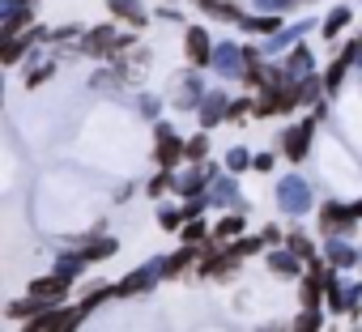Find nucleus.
Masks as SVG:
<instances>
[{
	"label": "nucleus",
	"instance_id": "nucleus-19",
	"mask_svg": "<svg viewBox=\"0 0 362 332\" xmlns=\"http://www.w3.org/2000/svg\"><path fill=\"white\" fill-rule=\"evenodd\" d=\"M281 22L277 18H243V30H252V35H273Z\"/></svg>",
	"mask_w": 362,
	"mask_h": 332
},
{
	"label": "nucleus",
	"instance_id": "nucleus-21",
	"mask_svg": "<svg viewBox=\"0 0 362 332\" xmlns=\"http://www.w3.org/2000/svg\"><path fill=\"white\" fill-rule=\"evenodd\" d=\"M26 43H35V35H30ZM26 43H22V39H5V64H18L22 52H26Z\"/></svg>",
	"mask_w": 362,
	"mask_h": 332
},
{
	"label": "nucleus",
	"instance_id": "nucleus-7",
	"mask_svg": "<svg viewBox=\"0 0 362 332\" xmlns=\"http://www.w3.org/2000/svg\"><path fill=\"white\" fill-rule=\"evenodd\" d=\"M192 260H197V247L188 243L184 251H175V256H166V260H162L158 268H162V277H179V273H188V268H192Z\"/></svg>",
	"mask_w": 362,
	"mask_h": 332
},
{
	"label": "nucleus",
	"instance_id": "nucleus-26",
	"mask_svg": "<svg viewBox=\"0 0 362 332\" xmlns=\"http://www.w3.org/2000/svg\"><path fill=\"white\" fill-rule=\"evenodd\" d=\"M247 111H252V102H247V98H239V102H230V111H226V119H230V124H239V119H243Z\"/></svg>",
	"mask_w": 362,
	"mask_h": 332
},
{
	"label": "nucleus",
	"instance_id": "nucleus-3",
	"mask_svg": "<svg viewBox=\"0 0 362 332\" xmlns=\"http://www.w3.org/2000/svg\"><path fill=\"white\" fill-rule=\"evenodd\" d=\"M311 136H315V124H311V119L294 124V128L281 136V153H286L290 162H303V158H307V145H311Z\"/></svg>",
	"mask_w": 362,
	"mask_h": 332
},
{
	"label": "nucleus",
	"instance_id": "nucleus-9",
	"mask_svg": "<svg viewBox=\"0 0 362 332\" xmlns=\"http://www.w3.org/2000/svg\"><path fill=\"white\" fill-rule=\"evenodd\" d=\"M86 268H90V264H86V256H81V251H73V256H60L52 273H60V277H69V281H77V277H81Z\"/></svg>",
	"mask_w": 362,
	"mask_h": 332
},
{
	"label": "nucleus",
	"instance_id": "nucleus-20",
	"mask_svg": "<svg viewBox=\"0 0 362 332\" xmlns=\"http://www.w3.org/2000/svg\"><path fill=\"white\" fill-rule=\"evenodd\" d=\"M205 153H209V136L201 132V136H192V141H188V162H192V166H201V162H205Z\"/></svg>",
	"mask_w": 362,
	"mask_h": 332
},
{
	"label": "nucleus",
	"instance_id": "nucleus-18",
	"mask_svg": "<svg viewBox=\"0 0 362 332\" xmlns=\"http://www.w3.org/2000/svg\"><path fill=\"white\" fill-rule=\"evenodd\" d=\"M214 235H218V239H235V235H243V218H239V213H226V218L218 222Z\"/></svg>",
	"mask_w": 362,
	"mask_h": 332
},
{
	"label": "nucleus",
	"instance_id": "nucleus-10",
	"mask_svg": "<svg viewBox=\"0 0 362 332\" xmlns=\"http://www.w3.org/2000/svg\"><path fill=\"white\" fill-rule=\"evenodd\" d=\"M81 256H86V264H103L107 256H115V239H94L81 247Z\"/></svg>",
	"mask_w": 362,
	"mask_h": 332
},
{
	"label": "nucleus",
	"instance_id": "nucleus-6",
	"mask_svg": "<svg viewBox=\"0 0 362 332\" xmlns=\"http://www.w3.org/2000/svg\"><path fill=\"white\" fill-rule=\"evenodd\" d=\"M354 209H341V205H324V213H320V222H324V230L328 235H337V230H349L354 226Z\"/></svg>",
	"mask_w": 362,
	"mask_h": 332
},
{
	"label": "nucleus",
	"instance_id": "nucleus-11",
	"mask_svg": "<svg viewBox=\"0 0 362 332\" xmlns=\"http://www.w3.org/2000/svg\"><path fill=\"white\" fill-rule=\"evenodd\" d=\"M269 268L281 273V277H298V273H303V264H298L294 251H277V256H269Z\"/></svg>",
	"mask_w": 362,
	"mask_h": 332
},
{
	"label": "nucleus",
	"instance_id": "nucleus-23",
	"mask_svg": "<svg viewBox=\"0 0 362 332\" xmlns=\"http://www.w3.org/2000/svg\"><path fill=\"white\" fill-rule=\"evenodd\" d=\"M247 158H252V153H247V149H239V145H235V149H230V153H226V166H230V171H247V166H252V162H247Z\"/></svg>",
	"mask_w": 362,
	"mask_h": 332
},
{
	"label": "nucleus",
	"instance_id": "nucleus-17",
	"mask_svg": "<svg viewBox=\"0 0 362 332\" xmlns=\"http://www.w3.org/2000/svg\"><path fill=\"white\" fill-rule=\"evenodd\" d=\"M184 222H188L184 209H158V226L162 230H184Z\"/></svg>",
	"mask_w": 362,
	"mask_h": 332
},
{
	"label": "nucleus",
	"instance_id": "nucleus-1",
	"mask_svg": "<svg viewBox=\"0 0 362 332\" xmlns=\"http://www.w3.org/2000/svg\"><path fill=\"white\" fill-rule=\"evenodd\" d=\"M153 136H158V149H153V162H158V166H166V171H170L179 158H188V141H179L166 124H158Z\"/></svg>",
	"mask_w": 362,
	"mask_h": 332
},
{
	"label": "nucleus",
	"instance_id": "nucleus-5",
	"mask_svg": "<svg viewBox=\"0 0 362 332\" xmlns=\"http://www.w3.org/2000/svg\"><path fill=\"white\" fill-rule=\"evenodd\" d=\"M158 277H162V268H158V264H149V268H141V273H128V277L115 285V298H136V294H145Z\"/></svg>",
	"mask_w": 362,
	"mask_h": 332
},
{
	"label": "nucleus",
	"instance_id": "nucleus-8",
	"mask_svg": "<svg viewBox=\"0 0 362 332\" xmlns=\"http://www.w3.org/2000/svg\"><path fill=\"white\" fill-rule=\"evenodd\" d=\"M107 9L132 26H145V9H141V0H107Z\"/></svg>",
	"mask_w": 362,
	"mask_h": 332
},
{
	"label": "nucleus",
	"instance_id": "nucleus-22",
	"mask_svg": "<svg viewBox=\"0 0 362 332\" xmlns=\"http://www.w3.org/2000/svg\"><path fill=\"white\" fill-rule=\"evenodd\" d=\"M286 243H290V251H294L298 260H311V239H307V235H298V230H294Z\"/></svg>",
	"mask_w": 362,
	"mask_h": 332
},
{
	"label": "nucleus",
	"instance_id": "nucleus-29",
	"mask_svg": "<svg viewBox=\"0 0 362 332\" xmlns=\"http://www.w3.org/2000/svg\"><path fill=\"white\" fill-rule=\"evenodd\" d=\"M13 5H30V0H13Z\"/></svg>",
	"mask_w": 362,
	"mask_h": 332
},
{
	"label": "nucleus",
	"instance_id": "nucleus-2",
	"mask_svg": "<svg viewBox=\"0 0 362 332\" xmlns=\"http://www.w3.org/2000/svg\"><path fill=\"white\" fill-rule=\"evenodd\" d=\"M69 277H60V273H52V277H39V281H30V298L47 311V307H60V298L69 294Z\"/></svg>",
	"mask_w": 362,
	"mask_h": 332
},
{
	"label": "nucleus",
	"instance_id": "nucleus-27",
	"mask_svg": "<svg viewBox=\"0 0 362 332\" xmlns=\"http://www.w3.org/2000/svg\"><path fill=\"white\" fill-rule=\"evenodd\" d=\"M252 166H256V171H273V153H256Z\"/></svg>",
	"mask_w": 362,
	"mask_h": 332
},
{
	"label": "nucleus",
	"instance_id": "nucleus-12",
	"mask_svg": "<svg viewBox=\"0 0 362 332\" xmlns=\"http://www.w3.org/2000/svg\"><path fill=\"white\" fill-rule=\"evenodd\" d=\"M226 111H230V102H226V94H214L205 107H201V119L205 124H218V119H226Z\"/></svg>",
	"mask_w": 362,
	"mask_h": 332
},
{
	"label": "nucleus",
	"instance_id": "nucleus-24",
	"mask_svg": "<svg viewBox=\"0 0 362 332\" xmlns=\"http://www.w3.org/2000/svg\"><path fill=\"white\" fill-rule=\"evenodd\" d=\"M260 247H264V239H243V243L230 247V256H235V260H239V256H256Z\"/></svg>",
	"mask_w": 362,
	"mask_h": 332
},
{
	"label": "nucleus",
	"instance_id": "nucleus-13",
	"mask_svg": "<svg viewBox=\"0 0 362 332\" xmlns=\"http://www.w3.org/2000/svg\"><path fill=\"white\" fill-rule=\"evenodd\" d=\"M286 73H290V77L311 73V52H307V47H294V52H290V60H286Z\"/></svg>",
	"mask_w": 362,
	"mask_h": 332
},
{
	"label": "nucleus",
	"instance_id": "nucleus-15",
	"mask_svg": "<svg viewBox=\"0 0 362 332\" xmlns=\"http://www.w3.org/2000/svg\"><path fill=\"white\" fill-rule=\"evenodd\" d=\"M345 22H349V9L341 5V9H332L328 18H324V39H337L341 30H345Z\"/></svg>",
	"mask_w": 362,
	"mask_h": 332
},
{
	"label": "nucleus",
	"instance_id": "nucleus-28",
	"mask_svg": "<svg viewBox=\"0 0 362 332\" xmlns=\"http://www.w3.org/2000/svg\"><path fill=\"white\" fill-rule=\"evenodd\" d=\"M197 5H201V9H209V13H214V9H218V5H222V0H197Z\"/></svg>",
	"mask_w": 362,
	"mask_h": 332
},
{
	"label": "nucleus",
	"instance_id": "nucleus-25",
	"mask_svg": "<svg viewBox=\"0 0 362 332\" xmlns=\"http://www.w3.org/2000/svg\"><path fill=\"white\" fill-rule=\"evenodd\" d=\"M328 260H332V264H337V268H349V264H354V251H349V247H341V243H337V247H332V251H328Z\"/></svg>",
	"mask_w": 362,
	"mask_h": 332
},
{
	"label": "nucleus",
	"instance_id": "nucleus-4",
	"mask_svg": "<svg viewBox=\"0 0 362 332\" xmlns=\"http://www.w3.org/2000/svg\"><path fill=\"white\" fill-rule=\"evenodd\" d=\"M184 52H188V64H192V69H205V64H214V43H209V35H205L201 26H192V30H188V39H184Z\"/></svg>",
	"mask_w": 362,
	"mask_h": 332
},
{
	"label": "nucleus",
	"instance_id": "nucleus-16",
	"mask_svg": "<svg viewBox=\"0 0 362 332\" xmlns=\"http://www.w3.org/2000/svg\"><path fill=\"white\" fill-rule=\"evenodd\" d=\"M290 332H320V307H303V315L290 324Z\"/></svg>",
	"mask_w": 362,
	"mask_h": 332
},
{
	"label": "nucleus",
	"instance_id": "nucleus-14",
	"mask_svg": "<svg viewBox=\"0 0 362 332\" xmlns=\"http://www.w3.org/2000/svg\"><path fill=\"white\" fill-rule=\"evenodd\" d=\"M179 235H184V243H192V247L209 243V230H205V222H201V218H188V226L179 230Z\"/></svg>",
	"mask_w": 362,
	"mask_h": 332
}]
</instances>
